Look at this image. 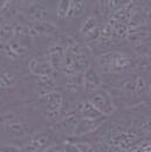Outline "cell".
I'll return each instance as SVG.
<instances>
[{"mask_svg":"<svg viewBox=\"0 0 151 152\" xmlns=\"http://www.w3.org/2000/svg\"><path fill=\"white\" fill-rule=\"evenodd\" d=\"M88 101L104 116H110L115 113L116 107L110 94L102 88H98L88 94Z\"/></svg>","mask_w":151,"mask_h":152,"instance_id":"obj_1","label":"cell"},{"mask_svg":"<svg viewBox=\"0 0 151 152\" xmlns=\"http://www.w3.org/2000/svg\"><path fill=\"white\" fill-rule=\"evenodd\" d=\"M101 64L104 72H119L130 66V60L121 53H110L101 57Z\"/></svg>","mask_w":151,"mask_h":152,"instance_id":"obj_2","label":"cell"},{"mask_svg":"<svg viewBox=\"0 0 151 152\" xmlns=\"http://www.w3.org/2000/svg\"><path fill=\"white\" fill-rule=\"evenodd\" d=\"M62 96L57 91H49L40 98V105L48 115H56L62 107Z\"/></svg>","mask_w":151,"mask_h":152,"instance_id":"obj_3","label":"cell"},{"mask_svg":"<svg viewBox=\"0 0 151 152\" xmlns=\"http://www.w3.org/2000/svg\"><path fill=\"white\" fill-rule=\"evenodd\" d=\"M49 142V136L47 133L41 132L32 137L28 143L25 146V152H43L48 146Z\"/></svg>","mask_w":151,"mask_h":152,"instance_id":"obj_4","label":"cell"},{"mask_svg":"<svg viewBox=\"0 0 151 152\" xmlns=\"http://www.w3.org/2000/svg\"><path fill=\"white\" fill-rule=\"evenodd\" d=\"M103 119H88V118H81L80 122H77L76 129L74 131V136L81 137L84 134L95 131L101 124Z\"/></svg>","mask_w":151,"mask_h":152,"instance_id":"obj_5","label":"cell"},{"mask_svg":"<svg viewBox=\"0 0 151 152\" xmlns=\"http://www.w3.org/2000/svg\"><path fill=\"white\" fill-rule=\"evenodd\" d=\"M29 70H31L34 75H38V76H40V77L49 76L51 73H52L49 61H47V60H45V58H40V57L32 58V60L29 61Z\"/></svg>","mask_w":151,"mask_h":152,"instance_id":"obj_6","label":"cell"},{"mask_svg":"<svg viewBox=\"0 0 151 152\" xmlns=\"http://www.w3.org/2000/svg\"><path fill=\"white\" fill-rule=\"evenodd\" d=\"M80 114L82 116V118H88V119H103L106 117L102 113H100L89 101L83 102L81 104Z\"/></svg>","mask_w":151,"mask_h":152,"instance_id":"obj_7","label":"cell"},{"mask_svg":"<svg viewBox=\"0 0 151 152\" xmlns=\"http://www.w3.org/2000/svg\"><path fill=\"white\" fill-rule=\"evenodd\" d=\"M84 82H86V88H87V90H88V94L92 93V91H94V90H96V89H98L100 78H98L97 74L95 73L94 69L90 68V69L87 70Z\"/></svg>","mask_w":151,"mask_h":152,"instance_id":"obj_8","label":"cell"},{"mask_svg":"<svg viewBox=\"0 0 151 152\" xmlns=\"http://www.w3.org/2000/svg\"><path fill=\"white\" fill-rule=\"evenodd\" d=\"M70 8H72V1L65 0L60 1L57 6V17L59 18H67L70 14Z\"/></svg>","mask_w":151,"mask_h":152,"instance_id":"obj_9","label":"cell"},{"mask_svg":"<svg viewBox=\"0 0 151 152\" xmlns=\"http://www.w3.org/2000/svg\"><path fill=\"white\" fill-rule=\"evenodd\" d=\"M84 2L83 1H72V8H70V17L73 18H80L84 12Z\"/></svg>","mask_w":151,"mask_h":152,"instance_id":"obj_10","label":"cell"},{"mask_svg":"<svg viewBox=\"0 0 151 152\" xmlns=\"http://www.w3.org/2000/svg\"><path fill=\"white\" fill-rule=\"evenodd\" d=\"M75 145L80 152H95L93 146L89 143H76Z\"/></svg>","mask_w":151,"mask_h":152,"instance_id":"obj_11","label":"cell"},{"mask_svg":"<svg viewBox=\"0 0 151 152\" xmlns=\"http://www.w3.org/2000/svg\"><path fill=\"white\" fill-rule=\"evenodd\" d=\"M1 152H22V150L17 145H7V144H5L1 148Z\"/></svg>","mask_w":151,"mask_h":152,"instance_id":"obj_12","label":"cell"},{"mask_svg":"<svg viewBox=\"0 0 151 152\" xmlns=\"http://www.w3.org/2000/svg\"><path fill=\"white\" fill-rule=\"evenodd\" d=\"M43 152H67L65 146H59V145H52L48 146Z\"/></svg>","mask_w":151,"mask_h":152,"instance_id":"obj_13","label":"cell"},{"mask_svg":"<svg viewBox=\"0 0 151 152\" xmlns=\"http://www.w3.org/2000/svg\"><path fill=\"white\" fill-rule=\"evenodd\" d=\"M149 97H150V99H151V86H150V88H149Z\"/></svg>","mask_w":151,"mask_h":152,"instance_id":"obj_14","label":"cell"}]
</instances>
